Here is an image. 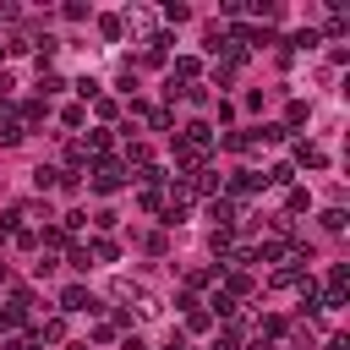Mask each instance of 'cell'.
Listing matches in <instances>:
<instances>
[{
  "label": "cell",
  "instance_id": "cell-6",
  "mask_svg": "<svg viewBox=\"0 0 350 350\" xmlns=\"http://www.w3.org/2000/svg\"><path fill=\"white\" fill-rule=\"evenodd\" d=\"M44 115H49V109H44V98H27V104L16 109V120H22V131H27V126H38Z\"/></svg>",
  "mask_w": 350,
  "mask_h": 350
},
{
  "label": "cell",
  "instance_id": "cell-28",
  "mask_svg": "<svg viewBox=\"0 0 350 350\" xmlns=\"http://www.w3.org/2000/svg\"><path fill=\"white\" fill-rule=\"evenodd\" d=\"M0 279H5V262H0Z\"/></svg>",
  "mask_w": 350,
  "mask_h": 350
},
{
  "label": "cell",
  "instance_id": "cell-18",
  "mask_svg": "<svg viewBox=\"0 0 350 350\" xmlns=\"http://www.w3.org/2000/svg\"><path fill=\"white\" fill-rule=\"evenodd\" d=\"M11 241H16L22 252H38V230H11Z\"/></svg>",
  "mask_w": 350,
  "mask_h": 350
},
{
  "label": "cell",
  "instance_id": "cell-2",
  "mask_svg": "<svg viewBox=\"0 0 350 350\" xmlns=\"http://www.w3.org/2000/svg\"><path fill=\"white\" fill-rule=\"evenodd\" d=\"M93 306H98V301H93L82 284H66V290H60V312H93Z\"/></svg>",
  "mask_w": 350,
  "mask_h": 350
},
{
  "label": "cell",
  "instance_id": "cell-12",
  "mask_svg": "<svg viewBox=\"0 0 350 350\" xmlns=\"http://www.w3.org/2000/svg\"><path fill=\"white\" fill-rule=\"evenodd\" d=\"M301 279H306L301 268H273V284H279V290H301Z\"/></svg>",
  "mask_w": 350,
  "mask_h": 350
},
{
  "label": "cell",
  "instance_id": "cell-26",
  "mask_svg": "<svg viewBox=\"0 0 350 350\" xmlns=\"http://www.w3.org/2000/svg\"><path fill=\"white\" fill-rule=\"evenodd\" d=\"M11 88H16V82H11V71H0V98H5Z\"/></svg>",
  "mask_w": 350,
  "mask_h": 350
},
{
  "label": "cell",
  "instance_id": "cell-15",
  "mask_svg": "<svg viewBox=\"0 0 350 350\" xmlns=\"http://www.w3.org/2000/svg\"><path fill=\"white\" fill-rule=\"evenodd\" d=\"M55 180H60V170H49V164H38V170H33V186H38V191H49Z\"/></svg>",
  "mask_w": 350,
  "mask_h": 350
},
{
  "label": "cell",
  "instance_id": "cell-8",
  "mask_svg": "<svg viewBox=\"0 0 350 350\" xmlns=\"http://www.w3.org/2000/svg\"><path fill=\"white\" fill-rule=\"evenodd\" d=\"M22 137H27V131H22V120H16V115H0V142L11 148V142H22Z\"/></svg>",
  "mask_w": 350,
  "mask_h": 350
},
{
  "label": "cell",
  "instance_id": "cell-27",
  "mask_svg": "<svg viewBox=\"0 0 350 350\" xmlns=\"http://www.w3.org/2000/svg\"><path fill=\"white\" fill-rule=\"evenodd\" d=\"M0 60H5V44H0Z\"/></svg>",
  "mask_w": 350,
  "mask_h": 350
},
{
  "label": "cell",
  "instance_id": "cell-1",
  "mask_svg": "<svg viewBox=\"0 0 350 350\" xmlns=\"http://www.w3.org/2000/svg\"><path fill=\"white\" fill-rule=\"evenodd\" d=\"M120 186H126V164H109V159H104V164L93 170V191L109 197V191H120Z\"/></svg>",
  "mask_w": 350,
  "mask_h": 350
},
{
  "label": "cell",
  "instance_id": "cell-4",
  "mask_svg": "<svg viewBox=\"0 0 350 350\" xmlns=\"http://www.w3.org/2000/svg\"><path fill=\"white\" fill-rule=\"evenodd\" d=\"M295 164H306V170H323V164H328V153H323V148H312V142H295Z\"/></svg>",
  "mask_w": 350,
  "mask_h": 350
},
{
  "label": "cell",
  "instance_id": "cell-11",
  "mask_svg": "<svg viewBox=\"0 0 350 350\" xmlns=\"http://www.w3.org/2000/svg\"><path fill=\"white\" fill-rule=\"evenodd\" d=\"M88 257H93V262H115L120 252H115V241H104V235H98V241L88 246Z\"/></svg>",
  "mask_w": 350,
  "mask_h": 350
},
{
  "label": "cell",
  "instance_id": "cell-22",
  "mask_svg": "<svg viewBox=\"0 0 350 350\" xmlns=\"http://www.w3.org/2000/svg\"><path fill=\"white\" fill-rule=\"evenodd\" d=\"M213 350H241V328H224V334H219V345H213Z\"/></svg>",
  "mask_w": 350,
  "mask_h": 350
},
{
  "label": "cell",
  "instance_id": "cell-17",
  "mask_svg": "<svg viewBox=\"0 0 350 350\" xmlns=\"http://www.w3.org/2000/svg\"><path fill=\"white\" fill-rule=\"evenodd\" d=\"M262 180H273V186H290V180H295V170H290V164H273Z\"/></svg>",
  "mask_w": 350,
  "mask_h": 350
},
{
  "label": "cell",
  "instance_id": "cell-24",
  "mask_svg": "<svg viewBox=\"0 0 350 350\" xmlns=\"http://www.w3.org/2000/svg\"><path fill=\"white\" fill-rule=\"evenodd\" d=\"M208 246H213V257H224V252H230V230H213V241H208Z\"/></svg>",
  "mask_w": 350,
  "mask_h": 350
},
{
  "label": "cell",
  "instance_id": "cell-20",
  "mask_svg": "<svg viewBox=\"0 0 350 350\" xmlns=\"http://www.w3.org/2000/svg\"><path fill=\"white\" fill-rule=\"evenodd\" d=\"M301 120H306V104H301V98H295V104H290V109H284V131H290V126H301Z\"/></svg>",
  "mask_w": 350,
  "mask_h": 350
},
{
  "label": "cell",
  "instance_id": "cell-9",
  "mask_svg": "<svg viewBox=\"0 0 350 350\" xmlns=\"http://www.w3.org/2000/svg\"><path fill=\"white\" fill-rule=\"evenodd\" d=\"M66 88V77H55V71H38V98H55Z\"/></svg>",
  "mask_w": 350,
  "mask_h": 350
},
{
  "label": "cell",
  "instance_id": "cell-14",
  "mask_svg": "<svg viewBox=\"0 0 350 350\" xmlns=\"http://www.w3.org/2000/svg\"><path fill=\"white\" fill-rule=\"evenodd\" d=\"M186 328H191V334H202V328H213V317H208V306H186Z\"/></svg>",
  "mask_w": 350,
  "mask_h": 350
},
{
  "label": "cell",
  "instance_id": "cell-23",
  "mask_svg": "<svg viewBox=\"0 0 350 350\" xmlns=\"http://www.w3.org/2000/svg\"><path fill=\"white\" fill-rule=\"evenodd\" d=\"M98 33L104 38H120V16H98Z\"/></svg>",
  "mask_w": 350,
  "mask_h": 350
},
{
  "label": "cell",
  "instance_id": "cell-7",
  "mask_svg": "<svg viewBox=\"0 0 350 350\" xmlns=\"http://www.w3.org/2000/svg\"><path fill=\"white\" fill-rule=\"evenodd\" d=\"M186 186H191V197H197V191L213 197V191H219V175H213V170H197V180H186Z\"/></svg>",
  "mask_w": 350,
  "mask_h": 350
},
{
  "label": "cell",
  "instance_id": "cell-10",
  "mask_svg": "<svg viewBox=\"0 0 350 350\" xmlns=\"http://www.w3.org/2000/svg\"><path fill=\"white\" fill-rule=\"evenodd\" d=\"M317 224H323L328 235H339V230H345V208H323V213H317Z\"/></svg>",
  "mask_w": 350,
  "mask_h": 350
},
{
  "label": "cell",
  "instance_id": "cell-13",
  "mask_svg": "<svg viewBox=\"0 0 350 350\" xmlns=\"http://www.w3.org/2000/svg\"><path fill=\"white\" fill-rule=\"evenodd\" d=\"M208 317H235V295H224V290H219V295L208 301Z\"/></svg>",
  "mask_w": 350,
  "mask_h": 350
},
{
  "label": "cell",
  "instance_id": "cell-3",
  "mask_svg": "<svg viewBox=\"0 0 350 350\" xmlns=\"http://www.w3.org/2000/svg\"><path fill=\"white\" fill-rule=\"evenodd\" d=\"M257 186H262V175H252V170H235V180H230V202H235V197H252Z\"/></svg>",
  "mask_w": 350,
  "mask_h": 350
},
{
  "label": "cell",
  "instance_id": "cell-5",
  "mask_svg": "<svg viewBox=\"0 0 350 350\" xmlns=\"http://www.w3.org/2000/svg\"><path fill=\"white\" fill-rule=\"evenodd\" d=\"M208 213L219 219V230H235V224H241V219H235V202H230V197H213V208H208Z\"/></svg>",
  "mask_w": 350,
  "mask_h": 350
},
{
  "label": "cell",
  "instance_id": "cell-29",
  "mask_svg": "<svg viewBox=\"0 0 350 350\" xmlns=\"http://www.w3.org/2000/svg\"><path fill=\"white\" fill-rule=\"evenodd\" d=\"M0 241H5V230H0Z\"/></svg>",
  "mask_w": 350,
  "mask_h": 350
},
{
  "label": "cell",
  "instance_id": "cell-25",
  "mask_svg": "<svg viewBox=\"0 0 350 350\" xmlns=\"http://www.w3.org/2000/svg\"><path fill=\"white\" fill-rule=\"evenodd\" d=\"M44 339H49V345H55V339H66V323H60V317H49V323H44Z\"/></svg>",
  "mask_w": 350,
  "mask_h": 350
},
{
  "label": "cell",
  "instance_id": "cell-16",
  "mask_svg": "<svg viewBox=\"0 0 350 350\" xmlns=\"http://www.w3.org/2000/svg\"><path fill=\"white\" fill-rule=\"evenodd\" d=\"M252 257H262V262H279V257H284V241H262Z\"/></svg>",
  "mask_w": 350,
  "mask_h": 350
},
{
  "label": "cell",
  "instance_id": "cell-21",
  "mask_svg": "<svg viewBox=\"0 0 350 350\" xmlns=\"http://www.w3.org/2000/svg\"><path fill=\"white\" fill-rule=\"evenodd\" d=\"M126 164H137V170H142V164H148V148H142V142H126Z\"/></svg>",
  "mask_w": 350,
  "mask_h": 350
},
{
  "label": "cell",
  "instance_id": "cell-19",
  "mask_svg": "<svg viewBox=\"0 0 350 350\" xmlns=\"http://www.w3.org/2000/svg\"><path fill=\"white\" fill-rule=\"evenodd\" d=\"M224 295H252V279H246V273H230V284H224Z\"/></svg>",
  "mask_w": 350,
  "mask_h": 350
}]
</instances>
